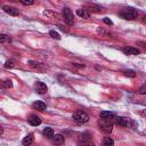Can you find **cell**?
I'll return each instance as SVG.
<instances>
[{
	"instance_id": "1",
	"label": "cell",
	"mask_w": 146,
	"mask_h": 146,
	"mask_svg": "<svg viewBox=\"0 0 146 146\" xmlns=\"http://www.w3.org/2000/svg\"><path fill=\"white\" fill-rule=\"evenodd\" d=\"M72 117H73V120H74L78 124H83V123H87V122L89 121V115H88L86 112L80 111V110L75 111V112L73 113Z\"/></svg>"
},
{
	"instance_id": "2",
	"label": "cell",
	"mask_w": 146,
	"mask_h": 146,
	"mask_svg": "<svg viewBox=\"0 0 146 146\" xmlns=\"http://www.w3.org/2000/svg\"><path fill=\"white\" fill-rule=\"evenodd\" d=\"M114 123H116L120 127H125V128H130L135 125V122L130 117H125V116H115Z\"/></svg>"
},
{
	"instance_id": "3",
	"label": "cell",
	"mask_w": 146,
	"mask_h": 146,
	"mask_svg": "<svg viewBox=\"0 0 146 146\" xmlns=\"http://www.w3.org/2000/svg\"><path fill=\"white\" fill-rule=\"evenodd\" d=\"M120 17H122L123 19H128V21H132V19H136L138 17V11L132 9V8H128L125 10H122L120 11Z\"/></svg>"
},
{
	"instance_id": "4",
	"label": "cell",
	"mask_w": 146,
	"mask_h": 146,
	"mask_svg": "<svg viewBox=\"0 0 146 146\" xmlns=\"http://www.w3.org/2000/svg\"><path fill=\"white\" fill-rule=\"evenodd\" d=\"M79 145L80 146H95V144L91 139V136L88 132L81 133L79 136Z\"/></svg>"
},
{
	"instance_id": "5",
	"label": "cell",
	"mask_w": 146,
	"mask_h": 146,
	"mask_svg": "<svg viewBox=\"0 0 146 146\" xmlns=\"http://www.w3.org/2000/svg\"><path fill=\"white\" fill-rule=\"evenodd\" d=\"M63 18H64V22L68 25V26H72L74 24V16H73V13L71 11L70 8L65 7L63 9Z\"/></svg>"
},
{
	"instance_id": "6",
	"label": "cell",
	"mask_w": 146,
	"mask_h": 146,
	"mask_svg": "<svg viewBox=\"0 0 146 146\" xmlns=\"http://www.w3.org/2000/svg\"><path fill=\"white\" fill-rule=\"evenodd\" d=\"M113 124H114V122H112V121H106V120H102V119L98 121L99 129L103 130V131L106 132V133H108V132L112 131V129H113Z\"/></svg>"
},
{
	"instance_id": "7",
	"label": "cell",
	"mask_w": 146,
	"mask_h": 146,
	"mask_svg": "<svg viewBox=\"0 0 146 146\" xmlns=\"http://www.w3.org/2000/svg\"><path fill=\"white\" fill-rule=\"evenodd\" d=\"M34 89H35V91H36L39 95H43V94H46L47 90H48L47 86H46L43 82H41V81H36V82L34 83Z\"/></svg>"
},
{
	"instance_id": "8",
	"label": "cell",
	"mask_w": 146,
	"mask_h": 146,
	"mask_svg": "<svg viewBox=\"0 0 146 146\" xmlns=\"http://www.w3.org/2000/svg\"><path fill=\"white\" fill-rule=\"evenodd\" d=\"M114 117H115L114 113H112V112H110V111H102V112H100V119H102V120H106V121H112V122H114Z\"/></svg>"
},
{
	"instance_id": "9",
	"label": "cell",
	"mask_w": 146,
	"mask_h": 146,
	"mask_svg": "<svg viewBox=\"0 0 146 146\" xmlns=\"http://www.w3.org/2000/svg\"><path fill=\"white\" fill-rule=\"evenodd\" d=\"M2 9H3V11L6 14H8L10 16H18V14H19L18 9L15 8V7H11V6H3Z\"/></svg>"
},
{
	"instance_id": "10",
	"label": "cell",
	"mask_w": 146,
	"mask_h": 146,
	"mask_svg": "<svg viewBox=\"0 0 146 146\" xmlns=\"http://www.w3.org/2000/svg\"><path fill=\"white\" fill-rule=\"evenodd\" d=\"M122 51L125 55H138L140 52V50L137 49V48H135V47H123L122 48Z\"/></svg>"
},
{
	"instance_id": "11",
	"label": "cell",
	"mask_w": 146,
	"mask_h": 146,
	"mask_svg": "<svg viewBox=\"0 0 146 146\" xmlns=\"http://www.w3.org/2000/svg\"><path fill=\"white\" fill-rule=\"evenodd\" d=\"M27 121H29V123H30L31 125H33V127H36V125H40V124H41V119H40L39 116H36V115H31V116L27 119Z\"/></svg>"
},
{
	"instance_id": "12",
	"label": "cell",
	"mask_w": 146,
	"mask_h": 146,
	"mask_svg": "<svg viewBox=\"0 0 146 146\" xmlns=\"http://www.w3.org/2000/svg\"><path fill=\"white\" fill-rule=\"evenodd\" d=\"M51 138H52V143L56 144V145H63L64 141H65V138H64V136L62 133H57V135L52 136Z\"/></svg>"
},
{
	"instance_id": "13",
	"label": "cell",
	"mask_w": 146,
	"mask_h": 146,
	"mask_svg": "<svg viewBox=\"0 0 146 146\" xmlns=\"http://www.w3.org/2000/svg\"><path fill=\"white\" fill-rule=\"evenodd\" d=\"M35 110H38V111H40V112H42V111H44L46 108H47V106H46V104L43 103V102H41V100H36V102H34L33 103V105H32Z\"/></svg>"
},
{
	"instance_id": "14",
	"label": "cell",
	"mask_w": 146,
	"mask_h": 146,
	"mask_svg": "<svg viewBox=\"0 0 146 146\" xmlns=\"http://www.w3.org/2000/svg\"><path fill=\"white\" fill-rule=\"evenodd\" d=\"M76 15L82 17V18H84V19H88L90 17V13L88 11V9H82V8L76 10Z\"/></svg>"
},
{
	"instance_id": "15",
	"label": "cell",
	"mask_w": 146,
	"mask_h": 146,
	"mask_svg": "<svg viewBox=\"0 0 146 146\" xmlns=\"http://www.w3.org/2000/svg\"><path fill=\"white\" fill-rule=\"evenodd\" d=\"M29 66L32 67V68H35V70H41L43 67V64L39 63V62H35V60H29L27 62Z\"/></svg>"
},
{
	"instance_id": "16",
	"label": "cell",
	"mask_w": 146,
	"mask_h": 146,
	"mask_svg": "<svg viewBox=\"0 0 146 146\" xmlns=\"http://www.w3.org/2000/svg\"><path fill=\"white\" fill-rule=\"evenodd\" d=\"M33 135L32 133H29L26 137H24V139H23V145L24 146H31L32 145V143H33Z\"/></svg>"
},
{
	"instance_id": "17",
	"label": "cell",
	"mask_w": 146,
	"mask_h": 146,
	"mask_svg": "<svg viewBox=\"0 0 146 146\" xmlns=\"http://www.w3.org/2000/svg\"><path fill=\"white\" fill-rule=\"evenodd\" d=\"M43 135H44L46 137H48V138H51V137L54 136V130H52V128H50V127L44 128V129H43Z\"/></svg>"
},
{
	"instance_id": "18",
	"label": "cell",
	"mask_w": 146,
	"mask_h": 146,
	"mask_svg": "<svg viewBox=\"0 0 146 146\" xmlns=\"http://www.w3.org/2000/svg\"><path fill=\"white\" fill-rule=\"evenodd\" d=\"M5 68H14L16 66V62L14 59H8L6 63H5Z\"/></svg>"
},
{
	"instance_id": "19",
	"label": "cell",
	"mask_w": 146,
	"mask_h": 146,
	"mask_svg": "<svg viewBox=\"0 0 146 146\" xmlns=\"http://www.w3.org/2000/svg\"><path fill=\"white\" fill-rule=\"evenodd\" d=\"M103 146H114V141H113V139L110 138V137L104 138V140H103Z\"/></svg>"
},
{
	"instance_id": "20",
	"label": "cell",
	"mask_w": 146,
	"mask_h": 146,
	"mask_svg": "<svg viewBox=\"0 0 146 146\" xmlns=\"http://www.w3.org/2000/svg\"><path fill=\"white\" fill-rule=\"evenodd\" d=\"M97 33L100 34V35H103V36H111V33L107 32V31H105V30L102 29V27H98V29H97Z\"/></svg>"
},
{
	"instance_id": "21",
	"label": "cell",
	"mask_w": 146,
	"mask_h": 146,
	"mask_svg": "<svg viewBox=\"0 0 146 146\" xmlns=\"http://www.w3.org/2000/svg\"><path fill=\"white\" fill-rule=\"evenodd\" d=\"M89 10L95 11V13H99V11H102V7L96 6V5H90V6H89ZM89 10H88V11H89Z\"/></svg>"
},
{
	"instance_id": "22",
	"label": "cell",
	"mask_w": 146,
	"mask_h": 146,
	"mask_svg": "<svg viewBox=\"0 0 146 146\" xmlns=\"http://www.w3.org/2000/svg\"><path fill=\"white\" fill-rule=\"evenodd\" d=\"M123 74H124L125 76H129V78H135V76H136V72L132 71V70H125V71L123 72Z\"/></svg>"
},
{
	"instance_id": "23",
	"label": "cell",
	"mask_w": 146,
	"mask_h": 146,
	"mask_svg": "<svg viewBox=\"0 0 146 146\" xmlns=\"http://www.w3.org/2000/svg\"><path fill=\"white\" fill-rule=\"evenodd\" d=\"M9 36L7 34H3V33H0V43H3V42H7L9 41Z\"/></svg>"
},
{
	"instance_id": "24",
	"label": "cell",
	"mask_w": 146,
	"mask_h": 146,
	"mask_svg": "<svg viewBox=\"0 0 146 146\" xmlns=\"http://www.w3.org/2000/svg\"><path fill=\"white\" fill-rule=\"evenodd\" d=\"M49 34H50V36H52L54 39H56V40H60V35H59L56 31L51 30V31H49Z\"/></svg>"
},
{
	"instance_id": "25",
	"label": "cell",
	"mask_w": 146,
	"mask_h": 146,
	"mask_svg": "<svg viewBox=\"0 0 146 146\" xmlns=\"http://www.w3.org/2000/svg\"><path fill=\"white\" fill-rule=\"evenodd\" d=\"M2 87L3 88H11L13 87V82L10 80H5V81H2Z\"/></svg>"
},
{
	"instance_id": "26",
	"label": "cell",
	"mask_w": 146,
	"mask_h": 146,
	"mask_svg": "<svg viewBox=\"0 0 146 146\" xmlns=\"http://www.w3.org/2000/svg\"><path fill=\"white\" fill-rule=\"evenodd\" d=\"M21 3H22V5H24V6H31V5H33V3H34V1H33V0H27V1H23V0H22V1H21Z\"/></svg>"
},
{
	"instance_id": "27",
	"label": "cell",
	"mask_w": 146,
	"mask_h": 146,
	"mask_svg": "<svg viewBox=\"0 0 146 146\" xmlns=\"http://www.w3.org/2000/svg\"><path fill=\"white\" fill-rule=\"evenodd\" d=\"M103 21H104V23H105V24H107V25H112V24H113V23H112V21H111L108 17H104V19H103Z\"/></svg>"
},
{
	"instance_id": "28",
	"label": "cell",
	"mask_w": 146,
	"mask_h": 146,
	"mask_svg": "<svg viewBox=\"0 0 146 146\" xmlns=\"http://www.w3.org/2000/svg\"><path fill=\"white\" fill-rule=\"evenodd\" d=\"M145 92H146V86L144 84V86H141V87H140V89H139V94L145 95Z\"/></svg>"
},
{
	"instance_id": "29",
	"label": "cell",
	"mask_w": 146,
	"mask_h": 146,
	"mask_svg": "<svg viewBox=\"0 0 146 146\" xmlns=\"http://www.w3.org/2000/svg\"><path fill=\"white\" fill-rule=\"evenodd\" d=\"M2 133H3V128L0 125V135H2Z\"/></svg>"
}]
</instances>
